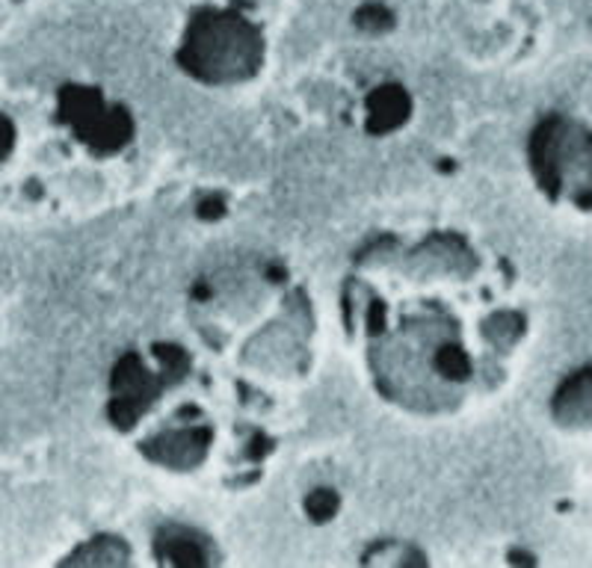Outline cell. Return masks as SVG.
I'll return each instance as SVG.
<instances>
[{
  "label": "cell",
  "instance_id": "obj_1",
  "mask_svg": "<svg viewBox=\"0 0 592 568\" xmlns=\"http://www.w3.org/2000/svg\"><path fill=\"white\" fill-rule=\"evenodd\" d=\"M262 42L249 24L234 15H201L184 45L182 60L199 78L231 80L246 78L258 66Z\"/></svg>",
  "mask_w": 592,
  "mask_h": 568
},
{
  "label": "cell",
  "instance_id": "obj_2",
  "mask_svg": "<svg viewBox=\"0 0 592 568\" xmlns=\"http://www.w3.org/2000/svg\"><path fill=\"white\" fill-rule=\"evenodd\" d=\"M557 415L566 424H578V420H592V370H583L581 376L566 382L554 399Z\"/></svg>",
  "mask_w": 592,
  "mask_h": 568
},
{
  "label": "cell",
  "instance_id": "obj_3",
  "mask_svg": "<svg viewBox=\"0 0 592 568\" xmlns=\"http://www.w3.org/2000/svg\"><path fill=\"white\" fill-rule=\"evenodd\" d=\"M406 113V98L397 90H382L373 95V121L380 125H394Z\"/></svg>",
  "mask_w": 592,
  "mask_h": 568
}]
</instances>
